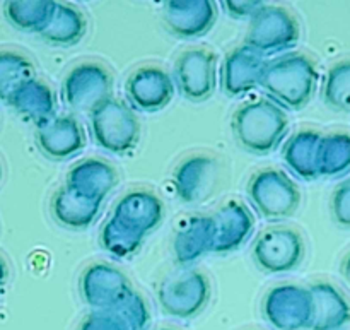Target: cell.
Segmentation results:
<instances>
[{
    "label": "cell",
    "mask_w": 350,
    "mask_h": 330,
    "mask_svg": "<svg viewBox=\"0 0 350 330\" xmlns=\"http://www.w3.org/2000/svg\"><path fill=\"white\" fill-rule=\"evenodd\" d=\"M320 86V71L313 58L299 51L279 55L267 64L260 89L286 112H301Z\"/></svg>",
    "instance_id": "cell-1"
},
{
    "label": "cell",
    "mask_w": 350,
    "mask_h": 330,
    "mask_svg": "<svg viewBox=\"0 0 350 330\" xmlns=\"http://www.w3.org/2000/svg\"><path fill=\"white\" fill-rule=\"evenodd\" d=\"M232 132L239 146L255 156H267L284 146L289 134L287 112L269 98L253 99L234 112Z\"/></svg>",
    "instance_id": "cell-2"
},
{
    "label": "cell",
    "mask_w": 350,
    "mask_h": 330,
    "mask_svg": "<svg viewBox=\"0 0 350 330\" xmlns=\"http://www.w3.org/2000/svg\"><path fill=\"white\" fill-rule=\"evenodd\" d=\"M89 134L99 149L113 156H125L140 142L137 112L125 101L111 98L89 113Z\"/></svg>",
    "instance_id": "cell-3"
},
{
    "label": "cell",
    "mask_w": 350,
    "mask_h": 330,
    "mask_svg": "<svg viewBox=\"0 0 350 330\" xmlns=\"http://www.w3.org/2000/svg\"><path fill=\"white\" fill-rule=\"evenodd\" d=\"M246 192L256 214L269 223L293 218L301 205V190L294 178L275 168L256 171Z\"/></svg>",
    "instance_id": "cell-4"
},
{
    "label": "cell",
    "mask_w": 350,
    "mask_h": 330,
    "mask_svg": "<svg viewBox=\"0 0 350 330\" xmlns=\"http://www.w3.org/2000/svg\"><path fill=\"white\" fill-rule=\"evenodd\" d=\"M245 45L265 58L289 53L301 40L296 17L280 5H263L250 17Z\"/></svg>",
    "instance_id": "cell-5"
},
{
    "label": "cell",
    "mask_w": 350,
    "mask_h": 330,
    "mask_svg": "<svg viewBox=\"0 0 350 330\" xmlns=\"http://www.w3.org/2000/svg\"><path fill=\"white\" fill-rule=\"evenodd\" d=\"M115 79L105 65L82 62L67 72L62 82V99L75 113H91L115 98Z\"/></svg>",
    "instance_id": "cell-6"
},
{
    "label": "cell",
    "mask_w": 350,
    "mask_h": 330,
    "mask_svg": "<svg viewBox=\"0 0 350 330\" xmlns=\"http://www.w3.org/2000/svg\"><path fill=\"white\" fill-rule=\"evenodd\" d=\"M306 245L299 231L286 226L269 228L258 235L252 249L255 266L269 276H282L299 269Z\"/></svg>",
    "instance_id": "cell-7"
},
{
    "label": "cell",
    "mask_w": 350,
    "mask_h": 330,
    "mask_svg": "<svg viewBox=\"0 0 350 330\" xmlns=\"http://www.w3.org/2000/svg\"><path fill=\"white\" fill-rule=\"evenodd\" d=\"M211 301V281L200 270H183L167 277L157 290L161 310L178 320H190L200 315Z\"/></svg>",
    "instance_id": "cell-8"
},
{
    "label": "cell",
    "mask_w": 350,
    "mask_h": 330,
    "mask_svg": "<svg viewBox=\"0 0 350 330\" xmlns=\"http://www.w3.org/2000/svg\"><path fill=\"white\" fill-rule=\"evenodd\" d=\"M262 312L275 330H310L313 324V296L308 286L286 283L267 291Z\"/></svg>",
    "instance_id": "cell-9"
},
{
    "label": "cell",
    "mask_w": 350,
    "mask_h": 330,
    "mask_svg": "<svg viewBox=\"0 0 350 330\" xmlns=\"http://www.w3.org/2000/svg\"><path fill=\"white\" fill-rule=\"evenodd\" d=\"M176 91L191 103L207 101L217 88V57L205 48L185 50L174 60Z\"/></svg>",
    "instance_id": "cell-10"
},
{
    "label": "cell",
    "mask_w": 350,
    "mask_h": 330,
    "mask_svg": "<svg viewBox=\"0 0 350 330\" xmlns=\"http://www.w3.org/2000/svg\"><path fill=\"white\" fill-rule=\"evenodd\" d=\"M79 291L84 303L92 312H111L135 290L126 274L118 267L96 262L82 270Z\"/></svg>",
    "instance_id": "cell-11"
},
{
    "label": "cell",
    "mask_w": 350,
    "mask_h": 330,
    "mask_svg": "<svg viewBox=\"0 0 350 330\" xmlns=\"http://www.w3.org/2000/svg\"><path fill=\"white\" fill-rule=\"evenodd\" d=\"M176 94L173 74L157 65L135 68L125 82L129 105L140 113H157L170 106Z\"/></svg>",
    "instance_id": "cell-12"
},
{
    "label": "cell",
    "mask_w": 350,
    "mask_h": 330,
    "mask_svg": "<svg viewBox=\"0 0 350 330\" xmlns=\"http://www.w3.org/2000/svg\"><path fill=\"white\" fill-rule=\"evenodd\" d=\"M267 60L263 55L243 43L224 57L219 71L221 89L228 98H243L248 92L260 89Z\"/></svg>",
    "instance_id": "cell-13"
},
{
    "label": "cell",
    "mask_w": 350,
    "mask_h": 330,
    "mask_svg": "<svg viewBox=\"0 0 350 330\" xmlns=\"http://www.w3.org/2000/svg\"><path fill=\"white\" fill-rule=\"evenodd\" d=\"M163 201L146 188L126 192L118 199L111 211V219L146 240L164 221Z\"/></svg>",
    "instance_id": "cell-14"
},
{
    "label": "cell",
    "mask_w": 350,
    "mask_h": 330,
    "mask_svg": "<svg viewBox=\"0 0 350 330\" xmlns=\"http://www.w3.org/2000/svg\"><path fill=\"white\" fill-rule=\"evenodd\" d=\"M173 190L181 204L204 202L217 181V160L207 154H193L178 163L173 171Z\"/></svg>",
    "instance_id": "cell-15"
},
{
    "label": "cell",
    "mask_w": 350,
    "mask_h": 330,
    "mask_svg": "<svg viewBox=\"0 0 350 330\" xmlns=\"http://www.w3.org/2000/svg\"><path fill=\"white\" fill-rule=\"evenodd\" d=\"M164 24L180 40L205 36L217 21L214 0H164Z\"/></svg>",
    "instance_id": "cell-16"
},
{
    "label": "cell",
    "mask_w": 350,
    "mask_h": 330,
    "mask_svg": "<svg viewBox=\"0 0 350 330\" xmlns=\"http://www.w3.org/2000/svg\"><path fill=\"white\" fill-rule=\"evenodd\" d=\"M36 146L51 161H70L85 147V132L74 115H57L36 130Z\"/></svg>",
    "instance_id": "cell-17"
},
{
    "label": "cell",
    "mask_w": 350,
    "mask_h": 330,
    "mask_svg": "<svg viewBox=\"0 0 350 330\" xmlns=\"http://www.w3.org/2000/svg\"><path fill=\"white\" fill-rule=\"evenodd\" d=\"M215 255H228L241 249L255 231V216L252 209L239 201H229L214 212Z\"/></svg>",
    "instance_id": "cell-18"
},
{
    "label": "cell",
    "mask_w": 350,
    "mask_h": 330,
    "mask_svg": "<svg viewBox=\"0 0 350 330\" xmlns=\"http://www.w3.org/2000/svg\"><path fill=\"white\" fill-rule=\"evenodd\" d=\"M215 221L212 214H195L185 219L174 233V259L181 267H188L202 257L214 253Z\"/></svg>",
    "instance_id": "cell-19"
},
{
    "label": "cell",
    "mask_w": 350,
    "mask_h": 330,
    "mask_svg": "<svg viewBox=\"0 0 350 330\" xmlns=\"http://www.w3.org/2000/svg\"><path fill=\"white\" fill-rule=\"evenodd\" d=\"M65 185L84 197L103 202L118 185V171L108 161L89 157L70 168Z\"/></svg>",
    "instance_id": "cell-20"
},
{
    "label": "cell",
    "mask_w": 350,
    "mask_h": 330,
    "mask_svg": "<svg viewBox=\"0 0 350 330\" xmlns=\"http://www.w3.org/2000/svg\"><path fill=\"white\" fill-rule=\"evenodd\" d=\"M323 134L304 129L293 134L282 146V161L291 175L303 181H314L320 178V146Z\"/></svg>",
    "instance_id": "cell-21"
},
{
    "label": "cell",
    "mask_w": 350,
    "mask_h": 330,
    "mask_svg": "<svg viewBox=\"0 0 350 330\" xmlns=\"http://www.w3.org/2000/svg\"><path fill=\"white\" fill-rule=\"evenodd\" d=\"M313 296V324L310 330H344L350 324V301L335 284H310Z\"/></svg>",
    "instance_id": "cell-22"
},
{
    "label": "cell",
    "mask_w": 350,
    "mask_h": 330,
    "mask_svg": "<svg viewBox=\"0 0 350 330\" xmlns=\"http://www.w3.org/2000/svg\"><path fill=\"white\" fill-rule=\"evenodd\" d=\"M103 202L77 194L67 185L58 188L51 199V216L60 226L74 231H84L94 225Z\"/></svg>",
    "instance_id": "cell-23"
},
{
    "label": "cell",
    "mask_w": 350,
    "mask_h": 330,
    "mask_svg": "<svg viewBox=\"0 0 350 330\" xmlns=\"http://www.w3.org/2000/svg\"><path fill=\"white\" fill-rule=\"evenodd\" d=\"M9 105L36 127L57 116V96L40 79H31L10 98Z\"/></svg>",
    "instance_id": "cell-24"
},
{
    "label": "cell",
    "mask_w": 350,
    "mask_h": 330,
    "mask_svg": "<svg viewBox=\"0 0 350 330\" xmlns=\"http://www.w3.org/2000/svg\"><path fill=\"white\" fill-rule=\"evenodd\" d=\"M88 33V19L74 5L57 2L50 23L40 33V38L51 47H75Z\"/></svg>",
    "instance_id": "cell-25"
},
{
    "label": "cell",
    "mask_w": 350,
    "mask_h": 330,
    "mask_svg": "<svg viewBox=\"0 0 350 330\" xmlns=\"http://www.w3.org/2000/svg\"><path fill=\"white\" fill-rule=\"evenodd\" d=\"M55 7L57 0H7L3 14L16 29L40 34L50 23Z\"/></svg>",
    "instance_id": "cell-26"
},
{
    "label": "cell",
    "mask_w": 350,
    "mask_h": 330,
    "mask_svg": "<svg viewBox=\"0 0 350 330\" xmlns=\"http://www.w3.org/2000/svg\"><path fill=\"white\" fill-rule=\"evenodd\" d=\"M320 178H342L350 173V134H323L320 146Z\"/></svg>",
    "instance_id": "cell-27"
},
{
    "label": "cell",
    "mask_w": 350,
    "mask_h": 330,
    "mask_svg": "<svg viewBox=\"0 0 350 330\" xmlns=\"http://www.w3.org/2000/svg\"><path fill=\"white\" fill-rule=\"evenodd\" d=\"M34 67L29 58L17 51H0V101H10L26 82L34 79Z\"/></svg>",
    "instance_id": "cell-28"
},
{
    "label": "cell",
    "mask_w": 350,
    "mask_h": 330,
    "mask_svg": "<svg viewBox=\"0 0 350 330\" xmlns=\"http://www.w3.org/2000/svg\"><path fill=\"white\" fill-rule=\"evenodd\" d=\"M321 99L330 110L350 113V60L332 65L321 81Z\"/></svg>",
    "instance_id": "cell-29"
},
{
    "label": "cell",
    "mask_w": 350,
    "mask_h": 330,
    "mask_svg": "<svg viewBox=\"0 0 350 330\" xmlns=\"http://www.w3.org/2000/svg\"><path fill=\"white\" fill-rule=\"evenodd\" d=\"M99 242H101L103 250L111 257H115V259H129V257L135 255L139 252L144 238H140L139 235L123 228L120 223L109 218L106 225L103 226Z\"/></svg>",
    "instance_id": "cell-30"
},
{
    "label": "cell",
    "mask_w": 350,
    "mask_h": 330,
    "mask_svg": "<svg viewBox=\"0 0 350 330\" xmlns=\"http://www.w3.org/2000/svg\"><path fill=\"white\" fill-rule=\"evenodd\" d=\"M111 314L115 315L116 320L122 324L125 330H147L150 324V312L147 308L146 300L140 296L137 291H133L126 300L116 308H113Z\"/></svg>",
    "instance_id": "cell-31"
},
{
    "label": "cell",
    "mask_w": 350,
    "mask_h": 330,
    "mask_svg": "<svg viewBox=\"0 0 350 330\" xmlns=\"http://www.w3.org/2000/svg\"><path fill=\"white\" fill-rule=\"evenodd\" d=\"M332 218L337 226L350 229V177L345 178L332 194Z\"/></svg>",
    "instance_id": "cell-32"
},
{
    "label": "cell",
    "mask_w": 350,
    "mask_h": 330,
    "mask_svg": "<svg viewBox=\"0 0 350 330\" xmlns=\"http://www.w3.org/2000/svg\"><path fill=\"white\" fill-rule=\"evenodd\" d=\"M221 3L229 17L243 21L258 12L265 5V0H221Z\"/></svg>",
    "instance_id": "cell-33"
},
{
    "label": "cell",
    "mask_w": 350,
    "mask_h": 330,
    "mask_svg": "<svg viewBox=\"0 0 350 330\" xmlns=\"http://www.w3.org/2000/svg\"><path fill=\"white\" fill-rule=\"evenodd\" d=\"M77 330H125L111 312H92L81 322Z\"/></svg>",
    "instance_id": "cell-34"
},
{
    "label": "cell",
    "mask_w": 350,
    "mask_h": 330,
    "mask_svg": "<svg viewBox=\"0 0 350 330\" xmlns=\"http://www.w3.org/2000/svg\"><path fill=\"white\" fill-rule=\"evenodd\" d=\"M340 274L342 277H344L345 284L350 288V252L345 255L344 262H342V267H340Z\"/></svg>",
    "instance_id": "cell-35"
},
{
    "label": "cell",
    "mask_w": 350,
    "mask_h": 330,
    "mask_svg": "<svg viewBox=\"0 0 350 330\" xmlns=\"http://www.w3.org/2000/svg\"><path fill=\"white\" fill-rule=\"evenodd\" d=\"M5 277H7V269L5 266H3L2 259H0V288H2L3 283H5Z\"/></svg>",
    "instance_id": "cell-36"
},
{
    "label": "cell",
    "mask_w": 350,
    "mask_h": 330,
    "mask_svg": "<svg viewBox=\"0 0 350 330\" xmlns=\"http://www.w3.org/2000/svg\"><path fill=\"white\" fill-rule=\"evenodd\" d=\"M159 330H178V329H171V327H166V329H159Z\"/></svg>",
    "instance_id": "cell-37"
},
{
    "label": "cell",
    "mask_w": 350,
    "mask_h": 330,
    "mask_svg": "<svg viewBox=\"0 0 350 330\" xmlns=\"http://www.w3.org/2000/svg\"><path fill=\"white\" fill-rule=\"evenodd\" d=\"M0 178H2V168H0Z\"/></svg>",
    "instance_id": "cell-38"
}]
</instances>
